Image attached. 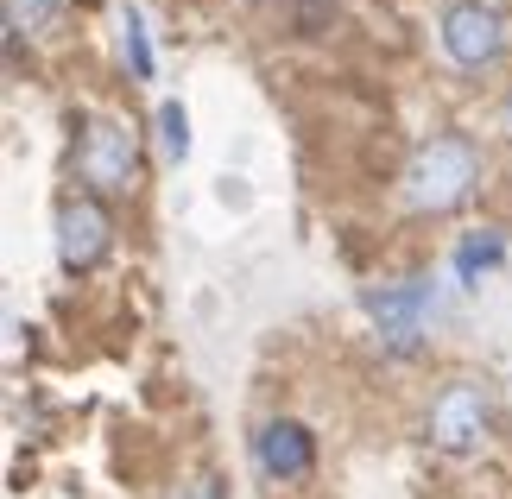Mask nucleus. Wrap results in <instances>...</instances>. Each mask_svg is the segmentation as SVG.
<instances>
[{
    "label": "nucleus",
    "mask_w": 512,
    "mask_h": 499,
    "mask_svg": "<svg viewBox=\"0 0 512 499\" xmlns=\"http://www.w3.org/2000/svg\"><path fill=\"white\" fill-rule=\"evenodd\" d=\"M159 139H165V152H171V158H184V152H190V114L177 108V102L159 108Z\"/></svg>",
    "instance_id": "nucleus-9"
},
{
    "label": "nucleus",
    "mask_w": 512,
    "mask_h": 499,
    "mask_svg": "<svg viewBox=\"0 0 512 499\" xmlns=\"http://www.w3.org/2000/svg\"><path fill=\"white\" fill-rule=\"evenodd\" d=\"M481 184V152H475V139H462V133H437V139H424L418 152H411V165L399 177V196L411 209H430V215H443V209H456L468 203V190Z\"/></svg>",
    "instance_id": "nucleus-1"
},
{
    "label": "nucleus",
    "mask_w": 512,
    "mask_h": 499,
    "mask_svg": "<svg viewBox=\"0 0 512 499\" xmlns=\"http://www.w3.org/2000/svg\"><path fill=\"white\" fill-rule=\"evenodd\" d=\"M424 430L443 455H481L487 436H494V392L481 379H449V386L430 398Z\"/></svg>",
    "instance_id": "nucleus-2"
},
{
    "label": "nucleus",
    "mask_w": 512,
    "mask_h": 499,
    "mask_svg": "<svg viewBox=\"0 0 512 499\" xmlns=\"http://www.w3.org/2000/svg\"><path fill=\"white\" fill-rule=\"evenodd\" d=\"M57 253H64L70 272H95L114 253V215L95 196H70L57 209Z\"/></svg>",
    "instance_id": "nucleus-6"
},
{
    "label": "nucleus",
    "mask_w": 512,
    "mask_h": 499,
    "mask_svg": "<svg viewBox=\"0 0 512 499\" xmlns=\"http://www.w3.org/2000/svg\"><path fill=\"white\" fill-rule=\"evenodd\" d=\"M437 38H443V57H449L456 70H468V76L494 70L500 57H506V45H512L506 19L487 7V0H449Z\"/></svg>",
    "instance_id": "nucleus-4"
},
{
    "label": "nucleus",
    "mask_w": 512,
    "mask_h": 499,
    "mask_svg": "<svg viewBox=\"0 0 512 499\" xmlns=\"http://www.w3.org/2000/svg\"><path fill=\"white\" fill-rule=\"evenodd\" d=\"M500 259H506L500 228H481V234H468V241L456 247V272H462V285H481V272H494Z\"/></svg>",
    "instance_id": "nucleus-7"
},
{
    "label": "nucleus",
    "mask_w": 512,
    "mask_h": 499,
    "mask_svg": "<svg viewBox=\"0 0 512 499\" xmlns=\"http://www.w3.org/2000/svg\"><path fill=\"white\" fill-rule=\"evenodd\" d=\"M253 468L272 487H304L317 474V436H310L298 417H266L253 430Z\"/></svg>",
    "instance_id": "nucleus-5"
},
{
    "label": "nucleus",
    "mask_w": 512,
    "mask_h": 499,
    "mask_svg": "<svg viewBox=\"0 0 512 499\" xmlns=\"http://www.w3.org/2000/svg\"><path fill=\"white\" fill-rule=\"evenodd\" d=\"M57 7H64V0H7V32H13V38L45 32L51 19H57Z\"/></svg>",
    "instance_id": "nucleus-8"
},
{
    "label": "nucleus",
    "mask_w": 512,
    "mask_h": 499,
    "mask_svg": "<svg viewBox=\"0 0 512 499\" xmlns=\"http://www.w3.org/2000/svg\"><path fill=\"white\" fill-rule=\"evenodd\" d=\"M165 499H222V487H215V481H177Z\"/></svg>",
    "instance_id": "nucleus-11"
},
{
    "label": "nucleus",
    "mask_w": 512,
    "mask_h": 499,
    "mask_svg": "<svg viewBox=\"0 0 512 499\" xmlns=\"http://www.w3.org/2000/svg\"><path fill=\"white\" fill-rule=\"evenodd\" d=\"M500 127H506V139H512V83H506V95H500Z\"/></svg>",
    "instance_id": "nucleus-13"
},
{
    "label": "nucleus",
    "mask_w": 512,
    "mask_h": 499,
    "mask_svg": "<svg viewBox=\"0 0 512 499\" xmlns=\"http://www.w3.org/2000/svg\"><path fill=\"white\" fill-rule=\"evenodd\" d=\"M121 26H127V57H133V76H152V51H146V32H140V19H121Z\"/></svg>",
    "instance_id": "nucleus-10"
},
{
    "label": "nucleus",
    "mask_w": 512,
    "mask_h": 499,
    "mask_svg": "<svg viewBox=\"0 0 512 499\" xmlns=\"http://www.w3.org/2000/svg\"><path fill=\"white\" fill-rule=\"evenodd\" d=\"M76 184L89 196H127L140 184V133L127 121H95L76 139Z\"/></svg>",
    "instance_id": "nucleus-3"
},
{
    "label": "nucleus",
    "mask_w": 512,
    "mask_h": 499,
    "mask_svg": "<svg viewBox=\"0 0 512 499\" xmlns=\"http://www.w3.org/2000/svg\"><path fill=\"white\" fill-rule=\"evenodd\" d=\"M329 7H336V0H298V19H304V26H317Z\"/></svg>",
    "instance_id": "nucleus-12"
}]
</instances>
